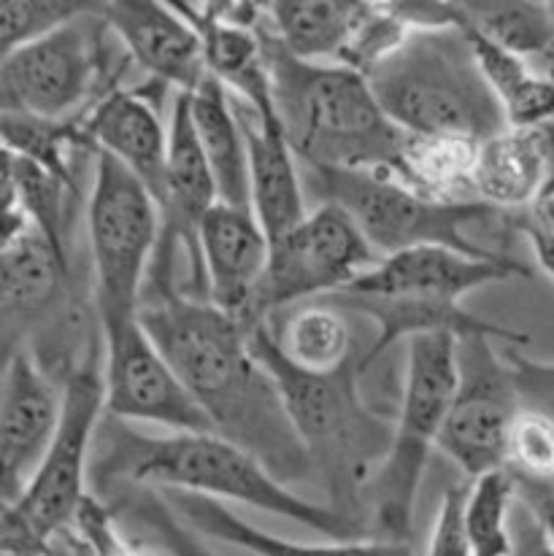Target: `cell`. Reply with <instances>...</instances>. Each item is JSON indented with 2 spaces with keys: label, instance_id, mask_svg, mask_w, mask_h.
<instances>
[{
  "label": "cell",
  "instance_id": "cell-32",
  "mask_svg": "<svg viewBox=\"0 0 554 556\" xmlns=\"http://www.w3.org/2000/svg\"><path fill=\"white\" fill-rule=\"evenodd\" d=\"M514 500H517V489L506 467L470 481L468 535L474 556L514 554V535L508 530Z\"/></svg>",
  "mask_w": 554,
  "mask_h": 556
},
{
  "label": "cell",
  "instance_id": "cell-11",
  "mask_svg": "<svg viewBox=\"0 0 554 556\" xmlns=\"http://www.w3.org/2000/svg\"><path fill=\"white\" fill-rule=\"evenodd\" d=\"M363 232L338 205L319 203L287 236L270 243L254 325L301 303L330 298L379 263Z\"/></svg>",
  "mask_w": 554,
  "mask_h": 556
},
{
  "label": "cell",
  "instance_id": "cell-37",
  "mask_svg": "<svg viewBox=\"0 0 554 556\" xmlns=\"http://www.w3.org/2000/svg\"><path fill=\"white\" fill-rule=\"evenodd\" d=\"M503 357L512 370V383L519 405L528 410H539L554 421V363L522 357L519 346H506Z\"/></svg>",
  "mask_w": 554,
  "mask_h": 556
},
{
  "label": "cell",
  "instance_id": "cell-33",
  "mask_svg": "<svg viewBox=\"0 0 554 556\" xmlns=\"http://www.w3.org/2000/svg\"><path fill=\"white\" fill-rule=\"evenodd\" d=\"M98 9H103V3H92V0H3L0 3V58Z\"/></svg>",
  "mask_w": 554,
  "mask_h": 556
},
{
  "label": "cell",
  "instance_id": "cell-22",
  "mask_svg": "<svg viewBox=\"0 0 554 556\" xmlns=\"http://www.w3.org/2000/svg\"><path fill=\"white\" fill-rule=\"evenodd\" d=\"M368 3L360 0H274L263 16L276 41L306 63L338 65Z\"/></svg>",
  "mask_w": 554,
  "mask_h": 556
},
{
  "label": "cell",
  "instance_id": "cell-4",
  "mask_svg": "<svg viewBox=\"0 0 554 556\" xmlns=\"http://www.w3.org/2000/svg\"><path fill=\"white\" fill-rule=\"evenodd\" d=\"M257 30L276 114L298 163L398 176L408 132L385 114L368 79L347 65L298 60L276 41L265 16Z\"/></svg>",
  "mask_w": 554,
  "mask_h": 556
},
{
  "label": "cell",
  "instance_id": "cell-3",
  "mask_svg": "<svg viewBox=\"0 0 554 556\" xmlns=\"http://www.w3.org/2000/svg\"><path fill=\"white\" fill-rule=\"evenodd\" d=\"M249 349L279 387L292 427L312 457L314 478L328 492V508L370 538L365 492L390 454L392 425L365 400L363 357L328 376L306 372L281 354L268 321L249 327Z\"/></svg>",
  "mask_w": 554,
  "mask_h": 556
},
{
  "label": "cell",
  "instance_id": "cell-26",
  "mask_svg": "<svg viewBox=\"0 0 554 556\" xmlns=\"http://www.w3.org/2000/svg\"><path fill=\"white\" fill-rule=\"evenodd\" d=\"M463 27L487 85L501 100L508 127L522 130V127H541L554 122V76L546 71H536L528 60L498 47L474 27Z\"/></svg>",
  "mask_w": 554,
  "mask_h": 556
},
{
  "label": "cell",
  "instance_id": "cell-42",
  "mask_svg": "<svg viewBox=\"0 0 554 556\" xmlns=\"http://www.w3.org/2000/svg\"><path fill=\"white\" fill-rule=\"evenodd\" d=\"M550 16H552V30H554V3H550ZM544 65H554V47H552V54L544 60Z\"/></svg>",
  "mask_w": 554,
  "mask_h": 556
},
{
  "label": "cell",
  "instance_id": "cell-21",
  "mask_svg": "<svg viewBox=\"0 0 554 556\" xmlns=\"http://www.w3.org/2000/svg\"><path fill=\"white\" fill-rule=\"evenodd\" d=\"M174 514L185 521L190 530L209 541L238 546L254 556H417L412 543H392L376 541V538H363V541H332V543H298L287 538L270 535V532L257 530L249 521L238 519L232 510H227L219 500L201 497V494L187 492H160Z\"/></svg>",
  "mask_w": 554,
  "mask_h": 556
},
{
  "label": "cell",
  "instance_id": "cell-8",
  "mask_svg": "<svg viewBox=\"0 0 554 556\" xmlns=\"http://www.w3.org/2000/svg\"><path fill=\"white\" fill-rule=\"evenodd\" d=\"M87 208L92 308L103 336L141 314L143 289L160 243V208L149 189L106 152L96 154Z\"/></svg>",
  "mask_w": 554,
  "mask_h": 556
},
{
  "label": "cell",
  "instance_id": "cell-35",
  "mask_svg": "<svg viewBox=\"0 0 554 556\" xmlns=\"http://www.w3.org/2000/svg\"><path fill=\"white\" fill-rule=\"evenodd\" d=\"M506 470L525 481H554V421L522 408L506 443Z\"/></svg>",
  "mask_w": 554,
  "mask_h": 556
},
{
  "label": "cell",
  "instance_id": "cell-10",
  "mask_svg": "<svg viewBox=\"0 0 554 556\" xmlns=\"http://www.w3.org/2000/svg\"><path fill=\"white\" fill-rule=\"evenodd\" d=\"M63 416L41 467L16 503L3 505L52 548L71 530L90 494V465L96 438L106 414V343L98 338L85 357L60 381Z\"/></svg>",
  "mask_w": 554,
  "mask_h": 556
},
{
  "label": "cell",
  "instance_id": "cell-34",
  "mask_svg": "<svg viewBox=\"0 0 554 556\" xmlns=\"http://www.w3.org/2000/svg\"><path fill=\"white\" fill-rule=\"evenodd\" d=\"M412 36V27L390 9V3H368V11L360 20L357 30L349 38L338 65L368 76L390 60Z\"/></svg>",
  "mask_w": 554,
  "mask_h": 556
},
{
  "label": "cell",
  "instance_id": "cell-18",
  "mask_svg": "<svg viewBox=\"0 0 554 556\" xmlns=\"http://www.w3.org/2000/svg\"><path fill=\"white\" fill-rule=\"evenodd\" d=\"M201 254L209 303L241 325L254 327V305L270 260V241L254 211L214 205L201 225Z\"/></svg>",
  "mask_w": 554,
  "mask_h": 556
},
{
  "label": "cell",
  "instance_id": "cell-27",
  "mask_svg": "<svg viewBox=\"0 0 554 556\" xmlns=\"http://www.w3.org/2000/svg\"><path fill=\"white\" fill-rule=\"evenodd\" d=\"M479 147L457 136H406L398 179L439 203H468Z\"/></svg>",
  "mask_w": 554,
  "mask_h": 556
},
{
  "label": "cell",
  "instance_id": "cell-41",
  "mask_svg": "<svg viewBox=\"0 0 554 556\" xmlns=\"http://www.w3.org/2000/svg\"><path fill=\"white\" fill-rule=\"evenodd\" d=\"M512 556H554V546L546 541V535L541 532V527L536 525L528 516V525L519 530V535L514 538V554Z\"/></svg>",
  "mask_w": 554,
  "mask_h": 556
},
{
  "label": "cell",
  "instance_id": "cell-5",
  "mask_svg": "<svg viewBox=\"0 0 554 556\" xmlns=\"http://www.w3.org/2000/svg\"><path fill=\"white\" fill-rule=\"evenodd\" d=\"M365 79L385 114L408 136L484 143L508 130L465 27L412 30L406 43Z\"/></svg>",
  "mask_w": 554,
  "mask_h": 556
},
{
  "label": "cell",
  "instance_id": "cell-24",
  "mask_svg": "<svg viewBox=\"0 0 554 556\" xmlns=\"http://www.w3.org/2000/svg\"><path fill=\"white\" fill-rule=\"evenodd\" d=\"M268 330L295 368L317 376L347 368L365 352L354 346L347 311L328 300H312L270 316Z\"/></svg>",
  "mask_w": 554,
  "mask_h": 556
},
{
  "label": "cell",
  "instance_id": "cell-19",
  "mask_svg": "<svg viewBox=\"0 0 554 556\" xmlns=\"http://www.w3.org/2000/svg\"><path fill=\"white\" fill-rule=\"evenodd\" d=\"M232 98L249 154V187H252V211L263 225L268 241L301 225L309 216L303 174L298 168V154L287 138L279 114H260L247 100Z\"/></svg>",
  "mask_w": 554,
  "mask_h": 556
},
{
  "label": "cell",
  "instance_id": "cell-40",
  "mask_svg": "<svg viewBox=\"0 0 554 556\" xmlns=\"http://www.w3.org/2000/svg\"><path fill=\"white\" fill-rule=\"evenodd\" d=\"M519 225L544 232V236H554V179L541 189L539 198L530 203V208L519 214Z\"/></svg>",
  "mask_w": 554,
  "mask_h": 556
},
{
  "label": "cell",
  "instance_id": "cell-29",
  "mask_svg": "<svg viewBox=\"0 0 554 556\" xmlns=\"http://www.w3.org/2000/svg\"><path fill=\"white\" fill-rule=\"evenodd\" d=\"M465 25L519 58L546 60L554 47L550 3L530 0H459Z\"/></svg>",
  "mask_w": 554,
  "mask_h": 556
},
{
  "label": "cell",
  "instance_id": "cell-20",
  "mask_svg": "<svg viewBox=\"0 0 554 556\" xmlns=\"http://www.w3.org/2000/svg\"><path fill=\"white\" fill-rule=\"evenodd\" d=\"M554 179V122L508 127L479 147L476 200L506 214H522Z\"/></svg>",
  "mask_w": 554,
  "mask_h": 556
},
{
  "label": "cell",
  "instance_id": "cell-23",
  "mask_svg": "<svg viewBox=\"0 0 554 556\" xmlns=\"http://www.w3.org/2000/svg\"><path fill=\"white\" fill-rule=\"evenodd\" d=\"M190 109L198 143L217 185L219 203L252 211L247 138L232 109L230 92L212 76L201 90L190 92Z\"/></svg>",
  "mask_w": 554,
  "mask_h": 556
},
{
  "label": "cell",
  "instance_id": "cell-7",
  "mask_svg": "<svg viewBox=\"0 0 554 556\" xmlns=\"http://www.w3.org/2000/svg\"><path fill=\"white\" fill-rule=\"evenodd\" d=\"M457 392V338L439 332L408 341L406 378L392 425V446L365 492V519L376 541L412 543L414 503L428 459Z\"/></svg>",
  "mask_w": 554,
  "mask_h": 556
},
{
  "label": "cell",
  "instance_id": "cell-25",
  "mask_svg": "<svg viewBox=\"0 0 554 556\" xmlns=\"http://www.w3.org/2000/svg\"><path fill=\"white\" fill-rule=\"evenodd\" d=\"M81 194L85 192L79 187L65 185L30 160L3 152V211H22L65 263L74 257L76 208L81 205Z\"/></svg>",
  "mask_w": 554,
  "mask_h": 556
},
{
  "label": "cell",
  "instance_id": "cell-38",
  "mask_svg": "<svg viewBox=\"0 0 554 556\" xmlns=\"http://www.w3.org/2000/svg\"><path fill=\"white\" fill-rule=\"evenodd\" d=\"M514 489H517V503L522 505L525 514L541 527L546 541L554 546V481H525V478H514Z\"/></svg>",
  "mask_w": 554,
  "mask_h": 556
},
{
  "label": "cell",
  "instance_id": "cell-14",
  "mask_svg": "<svg viewBox=\"0 0 554 556\" xmlns=\"http://www.w3.org/2000/svg\"><path fill=\"white\" fill-rule=\"evenodd\" d=\"M63 416V387L41 368L30 349L5 357L0 394V489L16 503L41 467Z\"/></svg>",
  "mask_w": 554,
  "mask_h": 556
},
{
  "label": "cell",
  "instance_id": "cell-39",
  "mask_svg": "<svg viewBox=\"0 0 554 556\" xmlns=\"http://www.w3.org/2000/svg\"><path fill=\"white\" fill-rule=\"evenodd\" d=\"M0 556H54L52 548L33 538V532L16 519L14 510L3 508L0 519Z\"/></svg>",
  "mask_w": 554,
  "mask_h": 556
},
{
  "label": "cell",
  "instance_id": "cell-12",
  "mask_svg": "<svg viewBox=\"0 0 554 556\" xmlns=\"http://www.w3.org/2000/svg\"><path fill=\"white\" fill-rule=\"evenodd\" d=\"M519 410L512 370L495 349V338H457V392L443 421L441 452L474 481L503 470L508 432Z\"/></svg>",
  "mask_w": 554,
  "mask_h": 556
},
{
  "label": "cell",
  "instance_id": "cell-31",
  "mask_svg": "<svg viewBox=\"0 0 554 556\" xmlns=\"http://www.w3.org/2000/svg\"><path fill=\"white\" fill-rule=\"evenodd\" d=\"M54 556H168L141 535H127L106 500L87 494L71 530L54 543Z\"/></svg>",
  "mask_w": 554,
  "mask_h": 556
},
{
  "label": "cell",
  "instance_id": "cell-17",
  "mask_svg": "<svg viewBox=\"0 0 554 556\" xmlns=\"http://www.w3.org/2000/svg\"><path fill=\"white\" fill-rule=\"evenodd\" d=\"M158 87L165 85L149 79L141 87H114L81 114V122L96 152L119 160L160 208L168 179V127L160 100H152Z\"/></svg>",
  "mask_w": 554,
  "mask_h": 556
},
{
  "label": "cell",
  "instance_id": "cell-16",
  "mask_svg": "<svg viewBox=\"0 0 554 556\" xmlns=\"http://www.w3.org/2000/svg\"><path fill=\"white\" fill-rule=\"evenodd\" d=\"M103 16L130 63L152 81L176 92H198L212 79L201 36L171 3L111 0Z\"/></svg>",
  "mask_w": 554,
  "mask_h": 556
},
{
  "label": "cell",
  "instance_id": "cell-36",
  "mask_svg": "<svg viewBox=\"0 0 554 556\" xmlns=\"http://www.w3.org/2000/svg\"><path fill=\"white\" fill-rule=\"evenodd\" d=\"M468 497L470 483H454L446 489L430 535L428 556H474L468 535Z\"/></svg>",
  "mask_w": 554,
  "mask_h": 556
},
{
  "label": "cell",
  "instance_id": "cell-30",
  "mask_svg": "<svg viewBox=\"0 0 554 556\" xmlns=\"http://www.w3.org/2000/svg\"><path fill=\"white\" fill-rule=\"evenodd\" d=\"M106 503L116 514V519L136 525L141 530L143 541L154 543L168 556H217L206 546L203 535L190 530L174 514L168 500L158 489H119V492L106 497Z\"/></svg>",
  "mask_w": 554,
  "mask_h": 556
},
{
  "label": "cell",
  "instance_id": "cell-28",
  "mask_svg": "<svg viewBox=\"0 0 554 556\" xmlns=\"http://www.w3.org/2000/svg\"><path fill=\"white\" fill-rule=\"evenodd\" d=\"M0 132H3V152L30 160L38 168L79 189L76 160L79 154H92V157L98 154L87 136L81 114L74 119H38V116L0 111Z\"/></svg>",
  "mask_w": 554,
  "mask_h": 556
},
{
  "label": "cell",
  "instance_id": "cell-1",
  "mask_svg": "<svg viewBox=\"0 0 554 556\" xmlns=\"http://www.w3.org/2000/svg\"><path fill=\"white\" fill-rule=\"evenodd\" d=\"M141 325L225 441L252 454L276 481H312L314 465L279 387L249 349V327L179 292H147Z\"/></svg>",
  "mask_w": 554,
  "mask_h": 556
},
{
  "label": "cell",
  "instance_id": "cell-43",
  "mask_svg": "<svg viewBox=\"0 0 554 556\" xmlns=\"http://www.w3.org/2000/svg\"><path fill=\"white\" fill-rule=\"evenodd\" d=\"M544 71H546V74L554 76V65H544Z\"/></svg>",
  "mask_w": 554,
  "mask_h": 556
},
{
  "label": "cell",
  "instance_id": "cell-15",
  "mask_svg": "<svg viewBox=\"0 0 554 556\" xmlns=\"http://www.w3.org/2000/svg\"><path fill=\"white\" fill-rule=\"evenodd\" d=\"M530 278L533 270L519 260L470 257L443 247H419L408 252L390 254L349 287L336 294L376 300H406V303L459 305V300L484 283L506 281V278Z\"/></svg>",
  "mask_w": 554,
  "mask_h": 556
},
{
  "label": "cell",
  "instance_id": "cell-13",
  "mask_svg": "<svg viewBox=\"0 0 554 556\" xmlns=\"http://www.w3.org/2000/svg\"><path fill=\"white\" fill-rule=\"evenodd\" d=\"M106 343V416L152 421L171 432H214L168 359L160 354L141 316L103 336Z\"/></svg>",
  "mask_w": 554,
  "mask_h": 556
},
{
  "label": "cell",
  "instance_id": "cell-6",
  "mask_svg": "<svg viewBox=\"0 0 554 556\" xmlns=\"http://www.w3.org/2000/svg\"><path fill=\"white\" fill-rule=\"evenodd\" d=\"M301 174L303 187L312 189L319 203L338 205L379 257L419 247H443L470 257L506 260V254L470 238V230L495 232L498 238L506 230L519 232V214H506L481 200L439 203L390 174L325 165H303Z\"/></svg>",
  "mask_w": 554,
  "mask_h": 556
},
{
  "label": "cell",
  "instance_id": "cell-2",
  "mask_svg": "<svg viewBox=\"0 0 554 556\" xmlns=\"http://www.w3.org/2000/svg\"><path fill=\"white\" fill-rule=\"evenodd\" d=\"M90 483L103 500L130 486L187 492L219 503L230 500L298 521L330 541L368 538L328 505L303 500L287 489L252 454L217 432H171L149 438L133 430L127 421L106 416L96 438Z\"/></svg>",
  "mask_w": 554,
  "mask_h": 556
},
{
  "label": "cell",
  "instance_id": "cell-9",
  "mask_svg": "<svg viewBox=\"0 0 554 556\" xmlns=\"http://www.w3.org/2000/svg\"><path fill=\"white\" fill-rule=\"evenodd\" d=\"M103 11L106 3L0 58V111L74 119L119 87L125 63L114 65L119 41Z\"/></svg>",
  "mask_w": 554,
  "mask_h": 556
}]
</instances>
